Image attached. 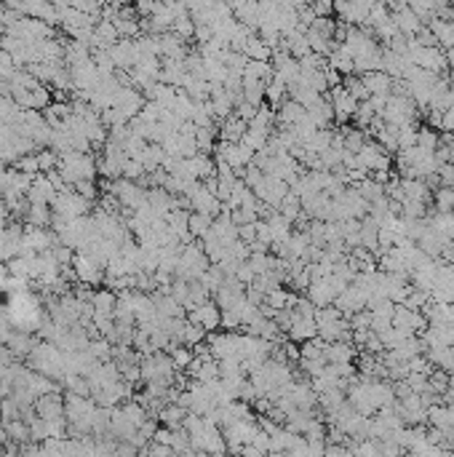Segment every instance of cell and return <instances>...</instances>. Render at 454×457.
Instances as JSON below:
<instances>
[{
    "instance_id": "obj_3",
    "label": "cell",
    "mask_w": 454,
    "mask_h": 457,
    "mask_svg": "<svg viewBox=\"0 0 454 457\" xmlns=\"http://www.w3.org/2000/svg\"><path fill=\"white\" fill-rule=\"evenodd\" d=\"M38 166L43 174H51L59 169V155L53 150H38Z\"/></svg>"
},
{
    "instance_id": "obj_6",
    "label": "cell",
    "mask_w": 454,
    "mask_h": 457,
    "mask_svg": "<svg viewBox=\"0 0 454 457\" xmlns=\"http://www.w3.org/2000/svg\"><path fill=\"white\" fill-rule=\"evenodd\" d=\"M6 444H8V442H6V433H3V428H0V449H3Z\"/></svg>"
},
{
    "instance_id": "obj_5",
    "label": "cell",
    "mask_w": 454,
    "mask_h": 457,
    "mask_svg": "<svg viewBox=\"0 0 454 457\" xmlns=\"http://www.w3.org/2000/svg\"><path fill=\"white\" fill-rule=\"evenodd\" d=\"M323 457H356L350 449H345V446H326V452H323Z\"/></svg>"
},
{
    "instance_id": "obj_1",
    "label": "cell",
    "mask_w": 454,
    "mask_h": 457,
    "mask_svg": "<svg viewBox=\"0 0 454 457\" xmlns=\"http://www.w3.org/2000/svg\"><path fill=\"white\" fill-rule=\"evenodd\" d=\"M35 415H38L40 420H46V423L67 420L65 417V396H62L59 390H53V393H46V396L35 399Z\"/></svg>"
},
{
    "instance_id": "obj_2",
    "label": "cell",
    "mask_w": 454,
    "mask_h": 457,
    "mask_svg": "<svg viewBox=\"0 0 454 457\" xmlns=\"http://www.w3.org/2000/svg\"><path fill=\"white\" fill-rule=\"evenodd\" d=\"M190 323L200 326L203 332H212V329H216V326L222 323V313L216 310V305L206 302V305H200V308L190 310Z\"/></svg>"
},
{
    "instance_id": "obj_4",
    "label": "cell",
    "mask_w": 454,
    "mask_h": 457,
    "mask_svg": "<svg viewBox=\"0 0 454 457\" xmlns=\"http://www.w3.org/2000/svg\"><path fill=\"white\" fill-rule=\"evenodd\" d=\"M171 361H174V369H190V363L195 361V356L179 345V348L171 350Z\"/></svg>"
}]
</instances>
